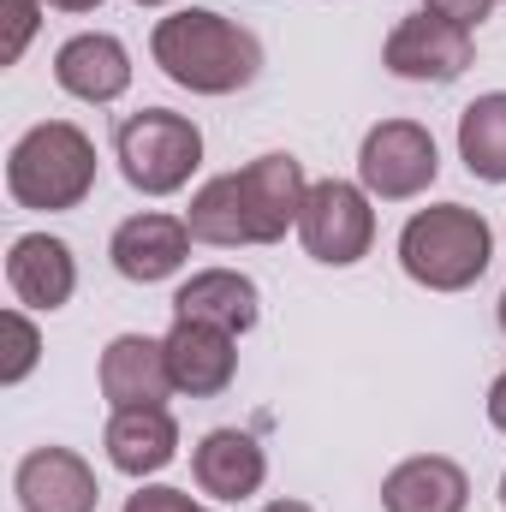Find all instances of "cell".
Listing matches in <instances>:
<instances>
[{
  "mask_svg": "<svg viewBox=\"0 0 506 512\" xmlns=\"http://www.w3.org/2000/svg\"><path fill=\"white\" fill-rule=\"evenodd\" d=\"M149 54L191 96H233V90L256 84V72H262V42L245 24H233L227 12H209V6H185V12L161 18L149 36Z\"/></svg>",
  "mask_w": 506,
  "mask_h": 512,
  "instance_id": "obj_1",
  "label": "cell"
},
{
  "mask_svg": "<svg viewBox=\"0 0 506 512\" xmlns=\"http://www.w3.org/2000/svg\"><path fill=\"white\" fill-rule=\"evenodd\" d=\"M6 191H12L18 209H42V215L78 209L96 191V143H90V131H78L72 120L30 126L6 155Z\"/></svg>",
  "mask_w": 506,
  "mask_h": 512,
  "instance_id": "obj_2",
  "label": "cell"
},
{
  "mask_svg": "<svg viewBox=\"0 0 506 512\" xmlns=\"http://www.w3.org/2000/svg\"><path fill=\"white\" fill-rule=\"evenodd\" d=\"M489 256H495V227L465 209V203H435V209H417L405 227H399V268L429 286V292H465L489 274Z\"/></svg>",
  "mask_w": 506,
  "mask_h": 512,
  "instance_id": "obj_3",
  "label": "cell"
},
{
  "mask_svg": "<svg viewBox=\"0 0 506 512\" xmlns=\"http://www.w3.org/2000/svg\"><path fill=\"white\" fill-rule=\"evenodd\" d=\"M114 155H120V173H126L131 191L173 197L203 167V131H197V120H185L173 108H143V114H126L120 120Z\"/></svg>",
  "mask_w": 506,
  "mask_h": 512,
  "instance_id": "obj_4",
  "label": "cell"
},
{
  "mask_svg": "<svg viewBox=\"0 0 506 512\" xmlns=\"http://www.w3.org/2000/svg\"><path fill=\"white\" fill-rule=\"evenodd\" d=\"M298 239L304 251L328 268H352L364 262L376 245V209H370V191L352 185V179H316L310 197H304V215H298Z\"/></svg>",
  "mask_w": 506,
  "mask_h": 512,
  "instance_id": "obj_5",
  "label": "cell"
},
{
  "mask_svg": "<svg viewBox=\"0 0 506 512\" xmlns=\"http://www.w3.org/2000/svg\"><path fill=\"white\" fill-rule=\"evenodd\" d=\"M441 173V149L429 126L417 120H381L364 131V149H358V185L381 197V203H405V197H423Z\"/></svg>",
  "mask_w": 506,
  "mask_h": 512,
  "instance_id": "obj_6",
  "label": "cell"
},
{
  "mask_svg": "<svg viewBox=\"0 0 506 512\" xmlns=\"http://www.w3.org/2000/svg\"><path fill=\"white\" fill-rule=\"evenodd\" d=\"M477 60V42L465 24L441 18V12H417V18H399L387 48H381V66L393 78H411V84H453L465 78V66Z\"/></svg>",
  "mask_w": 506,
  "mask_h": 512,
  "instance_id": "obj_7",
  "label": "cell"
},
{
  "mask_svg": "<svg viewBox=\"0 0 506 512\" xmlns=\"http://www.w3.org/2000/svg\"><path fill=\"white\" fill-rule=\"evenodd\" d=\"M233 191H239V209H245V239L251 245H280L286 227H298V215H304L310 179H304L298 155L274 149V155H256L251 167L233 173Z\"/></svg>",
  "mask_w": 506,
  "mask_h": 512,
  "instance_id": "obj_8",
  "label": "cell"
},
{
  "mask_svg": "<svg viewBox=\"0 0 506 512\" xmlns=\"http://www.w3.org/2000/svg\"><path fill=\"white\" fill-rule=\"evenodd\" d=\"M12 489H18V507L24 512H96V501H102L96 471L72 447L24 453L18 471H12Z\"/></svg>",
  "mask_w": 506,
  "mask_h": 512,
  "instance_id": "obj_9",
  "label": "cell"
},
{
  "mask_svg": "<svg viewBox=\"0 0 506 512\" xmlns=\"http://www.w3.org/2000/svg\"><path fill=\"white\" fill-rule=\"evenodd\" d=\"M161 346H167L173 387L191 393V399H215V393H227L233 376H239V334H227V328L173 322V334H167Z\"/></svg>",
  "mask_w": 506,
  "mask_h": 512,
  "instance_id": "obj_10",
  "label": "cell"
},
{
  "mask_svg": "<svg viewBox=\"0 0 506 512\" xmlns=\"http://www.w3.org/2000/svg\"><path fill=\"white\" fill-rule=\"evenodd\" d=\"M108 256H114V268L126 274L131 286H155V280H173L179 268H185V256H191V227L185 221H173V215H131L114 227V239H108Z\"/></svg>",
  "mask_w": 506,
  "mask_h": 512,
  "instance_id": "obj_11",
  "label": "cell"
},
{
  "mask_svg": "<svg viewBox=\"0 0 506 512\" xmlns=\"http://www.w3.org/2000/svg\"><path fill=\"white\" fill-rule=\"evenodd\" d=\"M6 286H12V298L24 310H60V304H72V292H78L72 245L54 239V233L12 239V251H6Z\"/></svg>",
  "mask_w": 506,
  "mask_h": 512,
  "instance_id": "obj_12",
  "label": "cell"
},
{
  "mask_svg": "<svg viewBox=\"0 0 506 512\" xmlns=\"http://www.w3.org/2000/svg\"><path fill=\"white\" fill-rule=\"evenodd\" d=\"M54 84L66 90V96H78V102H120L131 90V54L120 36H108V30H84V36H72V42H60V54H54Z\"/></svg>",
  "mask_w": 506,
  "mask_h": 512,
  "instance_id": "obj_13",
  "label": "cell"
},
{
  "mask_svg": "<svg viewBox=\"0 0 506 512\" xmlns=\"http://www.w3.org/2000/svg\"><path fill=\"white\" fill-rule=\"evenodd\" d=\"M173 370H167V346L149 334H120L102 352V399L114 411H137V405H167Z\"/></svg>",
  "mask_w": 506,
  "mask_h": 512,
  "instance_id": "obj_14",
  "label": "cell"
},
{
  "mask_svg": "<svg viewBox=\"0 0 506 512\" xmlns=\"http://www.w3.org/2000/svg\"><path fill=\"white\" fill-rule=\"evenodd\" d=\"M256 316H262V292L239 268H197L173 292V322H209L227 334H251Z\"/></svg>",
  "mask_w": 506,
  "mask_h": 512,
  "instance_id": "obj_15",
  "label": "cell"
},
{
  "mask_svg": "<svg viewBox=\"0 0 506 512\" xmlns=\"http://www.w3.org/2000/svg\"><path fill=\"white\" fill-rule=\"evenodd\" d=\"M465 507H471V477L447 453L399 459L381 477V512H465Z\"/></svg>",
  "mask_w": 506,
  "mask_h": 512,
  "instance_id": "obj_16",
  "label": "cell"
},
{
  "mask_svg": "<svg viewBox=\"0 0 506 512\" xmlns=\"http://www.w3.org/2000/svg\"><path fill=\"white\" fill-rule=\"evenodd\" d=\"M102 447H108V465L126 471V477H155L179 459V423L167 405H137V411H114L108 429H102Z\"/></svg>",
  "mask_w": 506,
  "mask_h": 512,
  "instance_id": "obj_17",
  "label": "cell"
},
{
  "mask_svg": "<svg viewBox=\"0 0 506 512\" xmlns=\"http://www.w3.org/2000/svg\"><path fill=\"white\" fill-rule=\"evenodd\" d=\"M191 477L215 501H251L262 489V477H268V453L245 429H209L191 453Z\"/></svg>",
  "mask_w": 506,
  "mask_h": 512,
  "instance_id": "obj_18",
  "label": "cell"
},
{
  "mask_svg": "<svg viewBox=\"0 0 506 512\" xmlns=\"http://www.w3.org/2000/svg\"><path fill=\"white\" fill-rule=\"evenodd\" d=\"M459 161L471 167V179L506 185V90L477 96L459 114Z\"/></svg>",
  "mask_w": 506,
  "mask_h": 512,
  "instance_id": "obj_19",
  "label": "cell"
},
{
  "mask_svg": "<svg viewBox=\"0 0 506 512\" xmlns=\"http://www.w3.org/2000/svg\"><path fill=\"white\" fill-rule=\"evenodd\" d=\"M185 227H191V239H197V245H221V251H233V245H251V239H245V209H239L233 173L209 179V185L191 197V209H185Z\"/></svg>",
  "mask_w": 506,
  "mask_h": 512,
  "instance_id": "obj_20",
  "label": "cell"
},
{
  "mask_svg": "<svg viewBox=\"0 0 506 512\" xmlns=\"http://www.w3.org/2000/svg\"><path fill=\"white\" fill-rule=\"evenodd\" d=\"M0 334H6V358H0V382L18 387L30 370H36V358H42V334H36V322L24 316V310H6L0 316Z\"/></svg>",
  "mask_w": 506,
  "mask_h": 512,
  "instance_id": "obj_21",
  "label": "cell"
},
{
  "mask_svg": "<svg viewBox=\"0 0 506 512\" xmlns=\"http://www.w3.org/2000/svg\"><path fill=\"white\" fill-rule=\"evenodd\" d=\"M0 12H6L0 60H6V66H18V54L30 48V36H36V24H42V0H0Z\"/></svg>",
  "mask_w": 506,
  "mask_h": 512,
  "instance_id": "obj_22",
  "label": "cell"
},
{
  "mask_svg": "<svg viewBox=\"0 0 506 512\" xmlns=\"http://www.w3.org/2000/svg\"><path fill=\"white\" fill-rule=\"evenodd\" d=\"M126 512H209L203 501H191L185 489H167V483H149L126 501Z\"/></svg>",
  "mask_w": 506,
  "mask_h": 512,
  "instance_id": "obj_23",
  "label": "cell"
},
{
  "mask_svg": "<svg viewBox=\"0 0 506 512\" xmlns=\"http://www.w3.org/2000/svg\"><path fill=\"white\" fill-rule=\"evenodd\" d=\"M423 12H441V18H453V24L477 30V24L495 12V0H423Z\"/></svg>",
  "mask_w": 506,
  "mask_h": 512,
  "instance_id": "obj_24",
  "label": "cell"
},
{
  "mask_svg": "<svg viewBox=\"0 0 506 512\" xmlns=\"http://www.w3.org/2000/svg\"><path fill=\"white\" fill-rule=\"evenodd\" d=\"M489 423L506 435V370L495 376V387H489Z\"/></svg>",
  "mask_w": 506,
  "mask_h": 512,
  "instance_id": "obj_25",
  "label": "cell"
},
{
  "mask_svg": "<svg viewBox=\"0 0 506 512\" xmlns=\"http://www.w3.org/2000/svg\"><path fill=\"white\" fill-rule=\"evenodd\" d=\"M48 6H60V12H96L102 0H48Z\"/></svg>",
  "mask_w": 506,
  "mask_h": 512,
  "instance_id": "obj_26",
  "label": "cell"
},
{
  "mask_svg": "<svg viewBox=\"0 0 506 512\" xmlns=\"http://www.w3.org/2000/svg\"><path fill=\"white\" fill-rule=\"evenodd\" d=\"M262 512H316V507H304V501H268Z\"/></svg>",
  "mask_w": 506,
  "mask_h": 512,
  "instance_id": "obj_27",
  "label": "cell"
},
{
  "mask_svg": "<svg viewBox=\"0 0 506 512\" xmlns=\"http://www.w3.org/2000/svg\"><path fill=\"white\" fill-rule=\"evenodd\" d=\"M495 316H501V334H506V292H501V304H495Z\"/></svg>",
  "mask_w": 506,
  "mask_h": 512,
  "instance_id": "obj_28",
  "label": "cell"
},
{
  "mask_svg": "<svg viewBox=\"0 0 506 512\" xmlns=\"http://www.w3.org/2000/svg\"><path fill=\"white\" fill-rule=\"evenodd\" d=\"M131 6H167V0H131Z\"/></svg>",
  "mask_w": 506,
  "mask_h": 512,
  "instance_id": "obj_29",
  "label": "cell"
},
{
  "mask_svg": "<svg viewBox=\"0 0 506 512\" xmlns=\"http://www.w3.org/2000/svg\"><path fill=\"white\" fill-rule=\"evenodd\" d=\"M501 507H506V477H501Z\"/></svg>",
  "mask_w": 506,
  "mask_h": 512,
  "instance_id": "obj_30",
  "label": "cell"
}]
</instances>
